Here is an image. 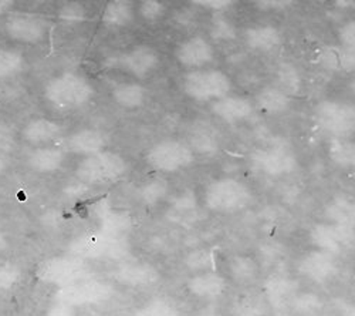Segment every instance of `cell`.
<instances>
[{
	"label": "cell",
	"instance_id": "10",
	"mask_svg": "<svg viewBox=\"0 0 355 316\" xmlns=\"http://www.w3.org/2000/svg\"><path fill=\"white\" fill-rule=\"evenodd\" d=\"M49 22L33 13H13L5 22V32L13 42L23 44H37L44 40Z\"/></svg>",
	"mask_w": 355,
	"mask_h": 316
},
{
	"label": "cell",
	"instance_id": "39",
	"mask_svg": "<svg viewBox=\"0 0 355 316\" xmlns=\"http://www.w3.org/2000/svg\"><path fill=\"white\" fill-rule=\"evenodd\" d=\"M329 53H330V56H333V59H334V63H336L334 67L340 66L347 72L355 70V50L341 46L340 49H334Z\"/></svg>",
	"mask_w": 355,
	"mask_h": 316
},
{
	"label": "cell",
	"instance_id": "18",
	"mask_svg": "<svg viewBox=\"0 0 355 316\" xmlns=\"http://www.w3.org/2000/svg\"><path fill=\"white\" fill-rule=\"evenodd\" d=\"M115 241L110 238V235L103 233H88L78 237L71 244V255L85 260V258H100L104 255H111L114 249H118V247H114Z\"/></svg>",
	"mask_w": 355,
	"mask_h": 316
},
{
	"label": "cell",
	"instance_id": "33",
	"mask_svg": "<svg viewBox=\"0 0 355 316\" xmlns=\"http://www.w3.org/2000/svg\"><path fill=\"white\" fill-rule=\"evenodd\" d=\"M185 265L189 271L199 274L205 271H212L214 267V253L209 249L199 248L189 252L185 258Z\"/></svg>",
	"mask_w": 355,
	"mask_h": 316
},
{
	"label": "cell",
	"instance_id": "26",
	"mask_svg": "<svg viewBox=\"0 0 355 316\" xmlns=\"http://www.w3.org/2000/svg\"><path fill=\"white\" fill-rule=\"evenodd\" d=\"M257 106L268 114H282L288 110L290 99L277 88H264L256 96Z\"/></svg>",
	"mask_w": 355,
	"mask_h": 316
},
{
	"label": "cell",
	"instance_id": "29",
	"mask_svg": "<svg viewBox=\"0 0 355 316\" xmlns=\"http://www.w3.org/2000/svg\"><path fill=\"white\" fill-rule=\"evenodd\" d=\"M330 160L341 168H355V141L333 138L329 146Z\"/></svg>",
	"mask_w": 355,
	"mask_h": 316
},
{
	"label": "cell",
	"instance_id": "28",
	"mask_svg": "<svg viewBox=\"0 0 355 316\" xmlns=\"http://www.w3.org/2000/svg\"><path fill=\"white\" fill-rule=\"evenodd\" d=\"M297 291V285L291 279L283 276H275L266 283V295L275 306L286 305Z\"/></svg>",
	"mask_w": 355,
	"mask_h": 316
},
{
	"label": "cell",
	"instance_id": "1",
	"mask_svg": "<svg viewBox=\"0 0 355 316\" xmlns=\"http://www.w3.org/2000/svg\"><path fill=\"white\" fill-rule=\"evenodd\" d=\"M43 96L58 110H77L92 101L94 85L78 73L64 72L51 77L44 84Z\"/></svg>",
	"mask_w": 355,
	"mask_h": 316
},
{
	"label": "cell",
	"instance_id": "5",
	"mask_svg": "<svg viewBox=\"0 0 355 316\" xmlns=\"http://www.w3.org/2000/svg\"><path fill=\"white\" fill-rule=\"evenodd\" d=\"M146 164L164 174H173L188 168L195 161L193 150L180 140H161L148 150Z\"/></svg>",
	"mask_w": 355,
	"mask_h": 316
},
{
	"label": "cell",
	"instance_id": "50",
	"mask_svg": "<svg viewBox=\"0 0 355 316\" xmlns=\"http://www.w3.org/2000/svg\"><path fill=\"white\" fill-rule=\"evenodd\" d=\"M242 316H253V315H242Z\"/></svg>",
	"mask_w": 355,
	"mask_h": 316
},
{
	"label": "cell",
	"instance_id": "43",
	"mask_svg": "<svg viewBox=\"0 0 355 316\" xmlns=\"http://www.w3.org/2000/svg\"><path fill=\"white\" fill-rule=\"evenodd\" d=\"M193 3L203 6L206 9L216 10V12L225 10L233 5V2H230V0H198V2H193Z\"/></svg>",
	"mask_w": 355,
	"mask_h": 316
},
{
	"label": "cell",
	"instance_id": "25",
	"mask_svg": "<svg viewBox=\"0 0 355 316\" xmlns=\"http://www.w3.org/2000/svg\"><path fill=\"white\" fill-rule=\"evenodd\" d=\"M111 94L114 101L125 110H137L146 100V90L141 84L132 81L118 83Z\"/></svg>",
	"mask_w": 355,
	"mask_h": 316
},
{
	"label": "cell",
	"instance_id": "36",
	"mask_svg": "<svg viewBox=\"0 0 355 316\" xmlns=\"http://www.w3.org/2000/svg\"><path fill=\"white\" fill-rule=\"evenodd\" d=\"M211 35L214 40L219 42H229L236 38V28L230 20L225 16H216L212 20L211 26Z\"/></svg>",
	"mask_w": 355,
	"mask_h": 316
},
{
	"label": "cell",
	"instance_id": "46",
	"mask_svg": "<svg viewBox=\"0 0 355 316\" xmlns=\"http://www.w3.org/2000/svg\"><path fill=\"white\" fill-rule=\"evenodd\" d=\"M341 316H355V303H347L341 309Z\"/></svg>",
	"mask_w": 355,
	"mask_h": 316
},
{
	"label": "cell",
	"instance_id": "34",
	"mask_svg": "<svg viewBox=\"0 0 355 316\" xmlns=\"http://www.w3.org/2000/svg\"><path fill=\"white\" fill-rule=\"evenodd\" d=\"M279 88L283 93L294 94L300 89V76L290 63H283L277 72Z\"/></svg>",
	"mask_w": 355,
	"mask_h": 316
},
{
	"label": "cell",
	"instance_id": "19",
	"mask_svg": "<svg viewBox=\"0 0 355 316\" xmlns=\"http://www.w3.org/2000/svg\"><path fill=\"white\" fill-rule=\"evenodd\" d=\"M66 161V151L60 147L46 146L33 149L27 154V167L37 174H53L58 171Z\"/></svg>",
	"mask_w": 355,
	"mask_h": 316
},
{
	"label": "cell",
	"instance_id": "45",
	"mask_svg": "<svg viewBox=\"0 0 355 316\" xmlns=\"http://www.w3.org/2000/svg\"><path fill=\"white\" fill-rule=\"evenodd\" d=\"M8 247H9L8 235H6V233H5L3 226L0 225V255H2V253H3V252L8 249Z\"/></svg>",
	"mask_w": 355,
	"mask_h": 316
},
{
	"label": "cell",
	"instance_id": "14",
	"mask_svg": "<svg viewBox=\"0 0 355 316\" xmlns=\"http://www.w3.org/2000/svg\"><path fill=\"white\" fill-rule=\"evenodd\" d=\"M175 57L184 67L200 70L214 62L215 49L205 38L193 36L176 47Z\"/></svg>",
	"mask_w": 355,
	"mask_h": 316
},
{
	"label": "cell",
	"instance_id": "49",
	"mask_svg": "<svg viewBox=\"0 0 355 316\" xmlns=\"http://www.w3.org/2000/svg\"><path fill=\"white\" fill-rule=\"evenodd\" d=\"M5 168H6V163L2 157H0V176H2V172L5 171Z\"/></svg>",
	"mask_w": 355,
	"mask_h": 316
},
{
	"label": "cell",
	"instance_id": "16",
	"mask_svg": "<svg viewBox=\"0 0 355 316\" xmlns=\"http://www.w3.org/2000/svg\"><path fill=\"white\" fill-rule=\"evenodd\" d=\"M188 292L198 299H216L227 290V279L216 271H205L193 274L187 281Z\"/></svg>",
	"mask_w": 355,
	"mask_h": 316
},
{
	"label": "cell",
	"instance_id": "11",
	"mask_svg": "<svg viewBox=\"0 0 355 316\" xmlns=\"http://www.w3.org/2000/svg\"><path fill=\"white\" fill-rule=\"evenodd\" d=\"M252 161L259 171L269 177H284L297 169V157L283 146H273L256 151L252 156Z\"/></svg>",
	"mask_w": 355,
	"mask_h": 316
},
{
	"label": "cell",
	"instance_id": "4",
	"mask_svg": "<svg viewBox=\"0 0 355 316\" xmlns=\"http://www.w3.org/2000/svg\"><path fill=\"white\" fill-rule=\"evenodd\" d=\"M230 90V77L218 69L192 70L184 77L185 94L198 103L216 101L229 96Z\"/></svg>",
	"mask_w": 355,
	"mask_h": 316
},
{
	"label": "cell",
	"instance_id": "7",
	"mask_svg": "<svg viewBox=\"0 0 355 316\" xmlns=\"http://www.w3.org/2000/svg\"><path fill=\"white\" fill-rule=\"evenodd\" d=\"M40 281L55 285L63 290L83 279H87V269L84 260L74 255L53 256L44 261L37 271Z\"/></svg>",
	"mask_w": 355,
	"mask_h": 316
},
{
	"label": "cell",
	"instance_id": "27",
	"mask_svg": "<svg viewBox=\"0 0 355 316\" xmlns=\"http://www.w3.org/2000/svg\"><path fill=\"white\" fill-rule=\"evenodd\" d=\"M135 12L132 3L124 0L110 2L104 10L103 22L110 27H125L134 22Z\"/></svg>",
	"mask_w": 355,
	"mask_h": 316
},
{
	"label": "cell",
	"instance_id": "32",
	"mask_svg": "<svg viewBox=\"0 0 355 316\" xmlns=\"http://www.w3.org/2000/svg\"><path fill=\"white\" fill-rule=\"evenodd\" d=\"M291 303L294 312L299 313V316H315L324 306L321 298L313 292L294 295Z\"/></svg>",
	"mask_w": 355,
	"mask_h": 316
},
{
	"label": "cell",
	"instance_id": "20",
	"mask_svg": "<svg viewBox=\"0 0 355 316\" xmlns=\"http://www.w3.org/2000/svg\"><path fill=\"white\" fill-rule=\"evenodd\" d=\"M105 146V137L100 130L96 128H83L67 138V150L73 154L87 157L103 151Z\"/></svg>",
	"mask_w": 355,
	"mask_h": 316
},
{
	"label": "cell",
	"instance_id": "30",
	"mask_svg": "<svg viewBox=\"0 0 355 316\" xmlns=\"http://www.w3.org/2000/svg\"><path fill=\"white\" fill-rule=\"evenodd\" d=\"M26 60L20 50L0 49V80H9L19 76L24 69Z\"/></svg>",
	"mask_w": 355,
	"mask_h": 316
},
{
	"label": "cell",
	"instance_id": "31",
	"mask_svg": "<svg viewBox=\"0 0 355 316\" xmlns=\"http://www.w3.org/2000/svg\"><path fill=\"white\" fill-rule=\"evenodd\" d=\"M23 268L12 261L0 263V292L6 294L13 291L23 281Z\"/></svg>",
	"mask_w": 355,
	"mask_h": 316
},
{
	"label": "cell",
	"instance_id": "2",
	"mask_svg": "<svg viewBox=\"0 0 355 316\" xmlns=\"http://www.w3.org/2000/svg\"><path fill=\"white\" fill-rule=\"evenodd\" d=\"M128 168L125 158L115 151L103 150L83 157L76 167V178L85 185H101L120 180Z\"/></svg>",
	"mask_w": 355,
	"mask_h": 316
},
{
	"label": "cell",
	"instance_id": "47",
	"mask_svg": "<svg viewBox=\"0 0 355 316\" xmlns=\"http://www.w3.org/2000/svg\"><path fill=\"white\" fill-rule=\"evenodd\" d=\"M13 6V2H9V0H0V15H3Z\"/></svg>",
	"mask_w": 355,
	"mask_h": 316
},
{
	"label": "cell",
	"instance_id": "37",
	"mask_svg": "<svg viewBox=\"0 0 355 316\" xmlns=\"http://www.w3.org/2000/svg\"><path fill=\"white\" fill-rule=\"evenodd\" d=\"M165 12H166L165 5L161 2H157V0H145V2L139 3V8H138L139 16L145 22H150V23L161 20Z\"/></svg>",
	"mask_w": 355,
	"mask_h": 316
},
{
	"label": "cell",
	"instance_id": "13",
	"mask_svg": "<svg viewBox=\"0 0 355 316\" xmlns=\"http://www.w3.org/2000/svg\"><path fill=\"white\" fill-rule=\"evenodd\" d=\"M111 292L112 290L108 283L87 278L63 288L60 291V297H58V302H63L71 308L76 305L97 303L108 299Z\"/></svg>",
	"mask_w": 355,
	"mask_h": 316
},
{
	"label": "cell",
	"instance_id": "23",
	"mask_svg": "<svg viewBox=\"0 0 355 316\" xmlns=\"http://www.w3.org/2000/svg\"><path fill=\"white\" fill-rule=\"evenodd\" d=\"M259 265L249 255H233L227 261V275L238 285H252L259 278Z\"/></svg>",
	"mask_w": 355,
	"mask_h": 316
},
{
	"label": "cell",
	"instance_id": "40",
	"mask_svg": "<svg viewBox=\"0 0 355 316\" xmlns=\"http://www.w3.org/2000/svg\"><path fill=\"white\" fill-rule=\"evenodd\" d=\"M338 39L343 47L355 50V19L348 20L340 27Z\"/></svg>",
	"mask_w": 355,
	"mask_h": 316
},
{
	"label": "cell",
	"instance_id": "44",
	"mask_svg": "<svg viewBox=\"0 0 355 316\" xmlns=\"http://www.w3.org/2000/svg\"><path fill=\"white\" fill-rule=\"evenodd\" d=\"M46 316H74V310L71 306L63 302H55V305L47 312Z\"/></svg>",
	"mask_w": 355,
	"mask_h": 316
},
{
	"label": "cell",
	"instance_id": "24",
	"mask_svg": "<svg viewBox=\"0 0 355 316\" xmlns=\"http://www.w3.org/2000/svg\"><path fill=\"white\" fill-rule=\"evenodd\" d=\"M327 222L355 229V199L348 197L334 198L324 211Z\"/></svg>",
	"mask_w": 355,
	"mask_h": 316
},
{
	"label": "cell",
	"instance_id": "17",
	"mask_svg": "<svg viewBox=\"0 0 355 316\" xmlns=\"http://www.w3.org/2000/svg\"><path fill=\"white\" fill-rule=\"evenodd\" d=\"M211 108L219 120L227 124H236L249 119L254 110L252 101L242 96H226L214 101Z\"/></svg>",
	"mask_w": 355,
	"mask_h": 316
},
{
	"label": "cell",
	"instance_id": "22",
	"mask_svg": "<svg viewBox=\"0 0 355 316\" xmlns=\"http://www.w3.org/2000/svg\"><path fill=\"white\" fill-rule=\"evenodd\" d=\"M245 40L250 49L261 53H269L282 44V35L275 26H253L246 28Z\"/></svg>",
	"mask_w": 355,
	"mask_h": 316
},
{
	"label": "cell",
	"instance_id": "41",
	"mask_svg": "<svg viewBox=\"0 0 355 316\" xmlns=\"http://www.w3.org/2000/svg\"><path fill=\"white\" fill-rule=\"evenodd\" d=\"M60 17L63 20H67V22H78V20H84L85 17V10L81 5H77V3H70V5H66L64 8H62L60 10Z\"/></svg>",
	"mask_w": 355,
	"mask_h": 316
},
{
	"label": "cell",
	"instance_id": "15",
	"mask_svg": "<svg viewBox=\"0 0 355 316\" xmlns=\"http://www.w3.org/2000/svg\"><path fill=\"white\" fill-rule=\"evenodd\" d=\"M64 130L57 122L46 117L28 120L21 128V138L33 149L51 146V142L60 138Z\"/></svg>",
	"mask_w": 355,
	"mask_h": 316
},
{
	"label": "cell",
	"instance_id": "42",
	"mask_svg": "<svg viewBox=\"0 0 355 316\" xmlns=\"http://www.w3.org/2000/svg\"><path fill=\"white\" fill-rule=\"evenodd\" d=\"M192 147H195L200 153H212L216 150V142L208 134H198L192 138Z\"/></svg>",
	"mask_w": 355,
	"mask_h": 316
},
{
	"label": "cell",
	"instance_id": "9",
	"mask_svg": "<svg viewBox=\"0 0 355 316\" xmlns=\"http://www.w3.org/2000/svg\"><path fill=\"white\" fill-rule=\"evenodd\" d=\"M310 242L315 249L338 256L355 245V229L331 222H320L311 228Z\"/></svg>",
	"mask_w": 355,
	"mask_h": 316
},
{
	"label": "cell",
	"instance_id": "8",
	"mask_svg": "<svg viewBox=\"0 0 355 316\" xmlns=\"http://www.w3.org/2000/svg\"><path fill=\"white\" fill-rule=\"evenodd\" d=\"M107 63L110 67L120 69L138 80H144L158 69L161 57L154 47L139 44L111 57Z\"/></svg>",
	"mask_w": 355,
	"mask_h": 316
},
{
	"label": "cell",
	"instance_id": "6",
	"mask_svg": "<svg viewBox=\"0 0 355 316\" xmlns=\"http://www.w3.org/2000/svg\"><path fill=\"white\" fill-rule=\"evenodd\" d=\"M314 114L318 126L334 138H347L355 134V104L322 100L315 106Z\"/></svg>",
	"mask_w": 355,
	"mask_h": 316
},
{
	"label": "cell",
	"instance_id": "21",
	"mask_svg": "<svg viewBox=\"0 0 355 316\" xmlns=\"http://www.w3.org/2000/svg\"><path fill=\"white\" fill-rule=\"evenodd\" d=\"M159 272L155 267L144 263L125 264L116 271L115 278L128 286H150L159 281Z\"/></svg>",
	"mask_w": 355,
	"mask_h": 316
},
{
	"label": "cell",
	"instance_id": "48",
	"mask_svg": "<svg viewBox=\"0 0 355 316\" xmlns=\"http://www.w3.org/2000/svg\"><path fill=\"white\" fill-rule=\"evenodd\" d=\"M348 88H349V90H351V93H352V94H355V76L349 80Z\"/></svg>",
	"mask_w": 355,
	"mask_h": 316
},
{
	"label": "cell",
	"instance_id": "12",
	"mask_svg": "<svg viewBox=\"0 0 355 316\" xmlns=\"http://www.w3.org/2000/svg\"><path fill=\"white\" fill-rule=\"evenodd\" d=\"M297 271L314 283H325L331 281L338 272L337 256L314 248L300 258Z\"/></svg>",
	"mask_w": 355,
	"mask_h": 316
},
{
	"label": "cell",
	"instance_id": "38",
	"mask_svg": "<svg viewBox=\"0 0 355 316\" xmlns=\"http://www.w3.org/2000/svg\"><path fill=\"white\" fill-rule=\"evenodd\" d=\"M135 316H176V312L169 302L155 299L139 309Z\"/></svg>",
	"mask_w": 355,
	"mask_h": 316
},
{
	"label": "cell",
	"instance_id": "35",
	"mask_svg": "<svg viewBox=\"0 0 355 316\" xmlns=\"http://www.w3.org/2000/svg\"><path fill=\"white\" fill-rule=\"evenodd\" d=\"M168 184L162 180H154L146 183L141 188V199L148 206H154L166 195Z\"/></svg>",
	"mask_w": 355,
	"mask_h": 316
},
{
	"label": "cell",
	"instance_id": "3",
	"mask_svg": "<svg viewBox=\"0 0 355 316\" xmlns=\"http://www.w3.org/2000/svg\"><path fill=\"white\" fill-rule=\"evenodd\" d=\"M205 207L216 214H233L246 208L252 201L250 188L236 178H218L205 188Z\"/></svg>",
	"mask_w": 355,
	"mask_h": 316
}]
</instances>
